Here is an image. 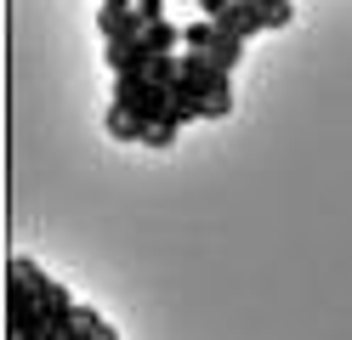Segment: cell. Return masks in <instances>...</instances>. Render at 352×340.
<instances>
[{
	"instance_id": "9c48e42d",
	"label": "cell",
	"mask_w": 352,
	"mask_h": 340,
	"mask_svg": "<svg viewBox=\"0 0 352 340\" xmlns=\"http://www.w3.org/2000/svg\"><path fill=\"white\" fill-rule=\"evenodd\" d=\"M193 6H199V17H210V23H216V17L233 6V0H193Z\"/></svg>"
},
{
	"instance_id": "30bf717a",
	"label": "cell",
	"mask_w": 352,
	"mask_h": 340,
	"mask_svg": "<svg viewBox=\"0 0 352 340\" xmlns=\"http://www.w3.org/2000/svg\"><path fill=\"white\" fill-rule=\"evenodd\" d=\"M137 12L153 23V17H165V0H137Z\"/></svg>"
},
{
	"instance_id": "52a82bcc",
	"label": "cell",
	"mask_w": 352,
	"mask_h": 340,
	"mask_svg": "<svg viewBox=\"0 0 352 340\" xmlns=\"http://www.w3.org/2000/svg\"><path fill=\"white\" fill-rule=\"evenodd\" d=\"M176 136H182V125H170V120H153V125L142 131V148H148V153H165V148H176Z\"/></svg>"
},
{
	"instance_id": "3957f363",
	"label": "cell",
	"mask_w": 352,
	"mask_h": 340,
	"mask_svg": "<svg viewBox=\"0 0 352 340\" xmlns=\"http://www.w3.org/2000/svg\"><path fill=\"white\" fill-rule=\"evenodd\" d=\"M102 131L114 136V142H142V120L131 113L125 102H108V113H102Z\"/></svg>"
},
{
	"instance_id": "ba28073f",
	"label": "cell",
	"mask_w": 352,
	"mask_h": 340,
	"mask_svg": "<svg viewBox=\"0 0 352 340\" xmlns=\"http://www.w3.org/2000/svg\"><path fill=\"white\" fill-rule=\"evenodd\" d=\"M261 12H267V29H290L296 23V0H261Z\"/></svg>"
},
{
	"instance_id": "277c9868",
	"label": "cell",
	"mask_w": 352,
	"mask_h": 340,
	"mask_svg": "<svg viewBox=\"0 0 352 340\" xmlns=\"http://www.w3.org/2000/svg\"><path fill=\"white\" fill-rule=\"evenodd\" d=\"M216 29H222V23H216ZM216 68H222V74H239V63H245V40H239V34H216V45H210V52H205Z\"/></svg>"
},
{
	"instance_id": "5b68a950",
	"label": "cell",
	"mask_w": 352,
	"mask_h": 340,
	"mask_svg": "<svg viewBox=\"0 0 352 340\" xmlns=\"http://www.w3.org/2000/svg\"><path fill=\"white\" fill-rule=\"evenodd\" d=\"M142 40H148V52H153V57H165V52H176V45H182V29H176L170 17H153L148 29H142Z\"/></svg>"
},
{
	"instance_id": "8992f818",
	"label": "cell",
	"mask_w": 352,
	"mask_h": 340,
	"mask_svg": "<svg viewBox=\"0 0 352 340\" xmlns=\"http://www.w3.org/2000/svg\"><path fill=\"white\" fill-rule=\"evenodd\" d=\"M216 34H222V29H216L210 17H193L188 29H182V52H210V45H216Z\"/></svg>"
},
{
	"instance_id": "6da1fadb",
	"label": "cell",
	"mask_w": 352,
	"mask_h": 340,
	"mask_svg": "<svg viewBox=\"0 0 352 340\" xmlns=\"http://www.w3.org/2000/svg\"><path fill=\"white\" fill-rule=\"evenodd\" d=\"M114 102H125L142 120V131H148L153 120H165V113H170V91L153 85L148 74H114Z\"/></svg>"
},
{
	"instance_id": "7a4b0ae2",
	"label": "cell",
	"mask_w": 352,
	"mask_h": 340,
	"mask_svg": "<svg viewBox=\"0 0 352 340\" xmlns=\"http://www.w3.org/2000/svg\"><path fill=\"white\" fill-rule=\"evenodd\" d=\"M216 23H222L228 34L250 40V34H261V29H267V12H261V0H233V6H228L222 17H216Z\"/></svg>"
}]
</instances>
